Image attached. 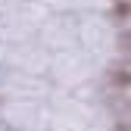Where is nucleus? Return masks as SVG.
Returning <instances> with one entry per match:
<instances>
[{"label": "nucleus", "mask_w": 131, "mask_h": 131, "mask_svg": "<svg viewBox=\"0 0 131 131\" xmlns=\"http://www.w3.org/2000/svg\"><path fill=\"white\" fill-rule=\"evenodd\" d=\"M112 84L131 91V72H128V69H116V72H112Z\"/></svg>", "instance_id": "nucleus-1"}, {"label": "nucleus", "mask_w": 131, "mask_h": 131, "mask_svg": "<svg viewBox=\"0 0 131 131\" xmlns=\"http://www.w3.org/2000/svg\"><path fill=\"white\" fill-rule=\"evenodd\" d=\"M116 19H131V3H128V0H119V3H116Z\"/></svg>", "instance_id": "nucleus-2"}]
</instances>
